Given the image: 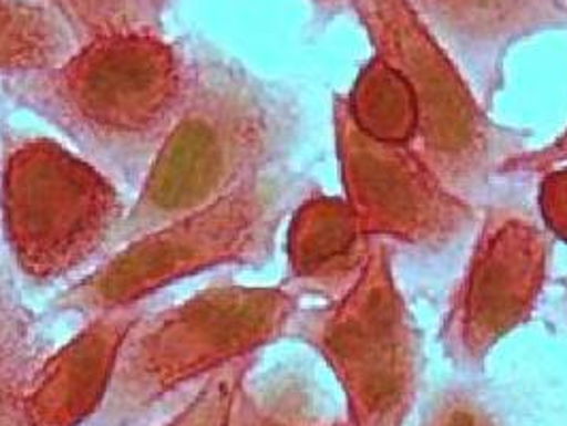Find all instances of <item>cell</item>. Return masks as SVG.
<instances>
[{"mask_svg": "<svg viewBox=\"0 0 567 426\" xmlns=\"http://www.w3.org/2000/svg\"><path fill=\"white\" fill-rule=\"evenodd\" d=\"M252 367L255 356L214 371L203 380L195 397L167 423L158 426H230L235 401Z\"/></svg>", "mask_w": 567, "mask_h": 426, "instance_id": "obj_17", "label": "cell"}, {"mask_svg": "<svg viewBox=\"0 0 567 426\" xmlns=\"http://www.w3.org/2000/svg\"><path fill=\"white\" fill-rule=\"evenodd\" d=\"M567 165V128L548 145L539 149H525L511 160L504 163L499 169L502 177H542L548 170L557 169Z\"/></svg>", "mask_w": 567, "mask_h": 426, "instance_id": "obj_21", "label": "cell"}, {"mask_svg": "<svg viewBox=\"0 0 567 426\" xmlns=\"http://www.w3.org/2000/svg\"><path fill=\"white\" fill-rule=\"evenodd\" d=\"M333 131L348 205L369 237L440 252L476 227V207L456 197L408 143L365 135L333 98Z\"/></svg>", "mask_w": 567, "mask_h": 426, "instance_id": "obj_9", "label": "cell"}, {"mask_svg": "<svg viewBox=\"0 0 567 426\" xmlns=\"http://www.w3.org/2000/svg\"><path fill=\"white\" fill-rule=\"evenodd\" d=\"M316 190L310 177L286 167L252 177L227 197L112 252L64 290L56 308L94 318L133 308L165 285L214 267H260L274 254L284 220Z\"/></svg>", "mask_w": 567, "mask_h": 426, "instance_id": "obj_3", "label": "cell"}, {"mask_svg": "<svg viewBox=\"0 0 567 426\" xmlns=\"http://www.w3.org/2000/svg\"><path fill=\"white\" fill-rule=\"evenodd\" d=\"M538 205L546 230L567 243V165L542 175Z\"/></svg>", "mask_w": 567, "mask_h": 426, "instance_id": "obj_20", "label": "cell"}, {"mask_svg": "<svg viewBox=\"0 0 567 426\" xmlns=\"http://www.w3.org/2000/svg\"><path fill=\"white\" fill-rule=\"evenodd\" d=\"M230 426H269V405L265 393H252L241 386L235 407Z\"/></svg>", "mask_w": 567, "mask_h": 426, "instance_id": "obj_22", "label": "cell"}, {"mask_svg": "<svg viewBox=\"0 0 567 426\" xmlns=\"http://www.w3.org/2000/svg\"><path fill=\"white\" fill-rule=\"evenodd\" d=\"M73 32L78 48L117 32H158L169 0H48Z\"/></svg>", "mask_w": 567, "mask_h": 426, "instance_id": "obj_16", "label": "cell"}, {"mask_svg": "<svg viewBox=\"0 0 567 426\" xmlns=\"http://www.w3.org/2000/svg\"><path fill=\"white\" fill-rule=\"evenodd\" d=\"M299 294L216 284L143 315L124 341L110 391L90 426H135L177 388L207 377L290 333Z\"/></svg>", "mask_w": 567, "mask_h": 426, "instance_id": "obj_4", "label": "cell"}, {"mask_svg": "<svg viewBox=\"0 0 567 426\" xmlns=\"http://www.w3.org/2000/svg\"><path fill=\"white\" fill-rule=\"evenodd\" d=\"M0 202L13 262L34 282L60 280L110 252L126 216L114 181L50 139L9 145Z\"/></svg>", "mask_w": 567, "mask_h": 426, "instance_id": "obj_7", "label": "cell"}, {"mask_svg": "<svg viewBox=\"0 0 567 426\" xmlns=\"http://www.w3.org/2000/svg\"><path fill=\"white\" fill-rule=\"evenodd\" d=\"M348 4L369 34L373 56L389 62L412 90V147L456 197L483 207L504 163L525 152L527 135L488 117L456 62L408 0Z\"/></svg>", "mask_w": 567, "mask_h": 426, "instance_id": "obj_5", "label": "cell"}, {"mask_svg": "<svg viewBox=\"0 0 567 426\" xmlns=\"http://www.w3.org/2000/svg\"><path fill=\"white\" fill-rule=\"evenodd\" d=\"M78 50L56 9L37 0H0V75L54 69Z\"/></svg>", "mask_w": 567, "mask_h": 426, "instance_id": "obj_14", "label": "cell"}, {"mask_svg": "<svg viewBox=\"0 0 567 426\" xmlns=\"http://www.w3.org/2000/svg\"><path fill=\"white\" fill-rule=\"evenodd\" d=\"M290 335L336 373L352 426H403L421 388V341L399 292L391 250L373 239L357 284L338 301L297 313Z\"/></svg>", "mask_w": 567, "mask_h": 426, "instance_id": "obj_6", "label": "cell"}, {"mask_svg": "<svg viewBox=\"0 0 567 426\" xmlns=\"http://www.w3.org/2000/svg\"><path fill=\"white\" fill-rule=\"evenodd\" d=\"M546 230L523 207L486 205L461 278L440 324V345L456 370L481 373L491 350L523 326L548 276Z\"/></svg>", "mask_w": 567, "mask_h": 426, "instance_id": "obj_8", "label": "cell"}, {"mask_svg": "<svg viewBox=\"0 0 567 426\" xmlns=\"http://www.w3.org/2000/svg\"><path fill=\"white\" fill-rule=\"evenodd\" d=\"M553 322L557 329L567 331V280L564 282V290L555 303V310H553Z\"/></svg>", "mask_w": 567, "mask_h": 426, "instance_id": "obj_23", "label": "cell"}, {"mask_svg": "<svg viewBox=\"0 0 567 426\" xmlns=\"http://www.w3.org/2000/svg\"><path fill=\"white\" fill-rule=\"evenodd\" d=\"M318 4H327V7H340V4H348V0H316Z\"/></svg>", "mask_w": 567, "mask_h": 426, "instance_id": "obj_24", "label": "cell"}, {"mask_svg": "<svg viewBox=\"0 0 567 426\" xmlns=\"http://www.w3.org/2000/svg\"><path fill=\"white\" fill-rule=\"evenodd\" d=\"M451 54L467 84L493 110L512 48L546 30L567 29L564 0H408Z\"/></svg>", "mask_w": 567, "mask_h": 426, "instance_id": "obj_10", "label": "cell"}, {"mask_svg": "<svg viewBox=\"0 0 567 426\" xmlns=\"http://www.w3.org/2000/svg\"><path fill=\"white\" fill-rule=\"evenodd\" d=\"M4 94L43 117L112 181L142 186L190 94V56L158 32H117L54 69L4 80Z\"/></svg>", "mask_w": 567, "mask_h": 426, "instance_id": "obj_2", "label": "cell"}, {"mask_svg": "<svg viewBox=\"0 0 567 426\" xmlns=\"http://www.w3.org/2000/svg\"><path fill=\"white\" fill-rule=\"evenodd\" d=\"M269 405V426H352L348 418L324 420L313 412L310 397L303 388L295 384H278L274 391H267Z\"/></svg>", "mask_w": 567, "mask_h": 426, "instance_id": "obj_19", "label": "cell"}, {"mask_svg": "<svg viewBox=\"0 0 567 426\" xmlns=\"http://www.w3.org/2000/svg\"><path fill=\"white\" fill-rule=\"evenodd\" d=\"M371 241L348 200L316 190L290 216L286 288L338 301L361 278Z\"/></svg>", "mask_w": 567, "mask_h": 426, "instance_id": "obj_12", "label": "cell"}, {"mask_svg": "<svg viewBox=\"0 0 567 426\" xmlns=\"http://www.w3.org/2000/svg\"><path fill=\"white\" fill-rule=\"evenodd\" d=\"M43 356L39 320L0 258V426H39L29 414L27 395Z\"/></svg>", "mask_w": 567, "mask_h": 426, "instance_id": "obj_13", "label": "cell"}, {"mask_svg": "<svg viewBox=\"0 0 567 426\" xmlns=\"http://www.w3.org/2000/svg\"><path fill=\"white\" fill-rule=\"evenodd\" d=\"M423 426H499V423L474 391L453 386L435 397Z\"/></svg>", "mask_w": 567, "mask_h": 426, "instance_id": "obj_18", "label": "cell"}, {"mask_svg": "<svg viewBox=\"0 0 567 426\" xmlns=\"http://www.w3.org/2000/svg\"><path fill=\"white\" fill-rule=\"evenodd\" d=\"M188 56V103L143 177L110 252L280 169L297 143L301 117L288 94L212 48L197 45Z\"/></svg>", "mask_w": 567, "mask_h": 426, "instance_id": "obj_1", "label": "cell"}, {"mask_svg": "<svg viewBox=\"0 0 567 426\" xmlns=\"http://www.w3.org/2000/svg\"><path fill=\"white\" fill-rule=\"evenodd\" d=\"M137 305L94 315L37 371L27 407L39 426H82L96 416L114 377L117 356L135 324Z\"/></svg>", "mask_w": 567, "mask_h": 426, "instance_id": "obj_11", "label": "cell"}, {"mask_svg": "<svg viewBox=\"0 0 567 426\" xmlns=\"http://www.w3.org/2000/svg\"><path fill=\"white\" fill-rule=\"evenodd\" d=\"M354 124L378 142L408 143L416 135V107L412 90L398 71L373 56L343 96Z\"/></svg>", "mask_w": 567, "mask_h": 426, "instance_id": "obj_15", "label": "cell"}]
</instances>
